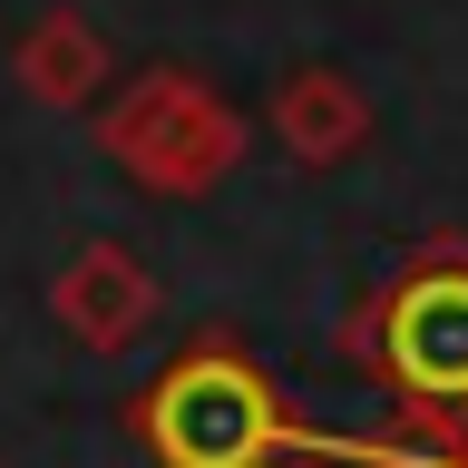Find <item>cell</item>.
Segmentation results:
<instances>
[{
    "instance_id": "1",
    "label": "cell",
    "mask_w": 468,
    "mask_h": 468,
    "mask_svg": "<svg viewBox=\"0 0 468 468\" xmlns=\"http://www.w3.org/2000/svg\"><path fill=\"white\" fill-rule=\"evenodd\" d=\"M342 351L380 380L390 430L342 439L351 468H468V234H420L390 283L361 292Z\"/></svg>"
},
{
    "instance_id": "2",
    "label": "cell",
    "mask_w": 468,
    "mask_h": 468,
    "mask_svg": "<svg viewBox=\"0 0 468 468\" xmlns=\"http://www.w3.org/2000/svg\"><path fill=\"white\" fill-rule=\"evenodd\" d=\"M127 430L156 468H292L332 449L292 420L283 380L234 332H196L176 361H156V380L127 400Z\"/></svg>"
},
{
    "instance_id": "3",
    "label": "cell",
    "mask_w": 468,
    "mask_h": 468,
    "mask_svg": "<svg viewBox=\"0 0 468 468\" xmlns=\"http://www.w3.org/2000/svg\"><path fill=\"white\" fill-rule=\"evenodd\" d=\"M98 156L156 205H205L244 166V117L196 69H146L98 98Z\"/></svg>"
},
{
    "instance_id": "4",
    "label": "cell",
    "mask_w": 468,
    "mask_h": 468,
    "mask_svg": "<svg viewBox=\"0 0 468 468\" xmlns=\"http://www.w3.org/2000/svg\"><path fill=\"white\" fill-rule=\"evenodd\" d=\"M49 322H58L79 351H127L146 322H156V273L137 263V244L88 234L79 254L49 273Z\"/></svg>"
},
{
    "instance_id": "5",
    "label": "cell",
    "mask_w": 468,
    "mask_h": 468,
    "mask_svg": "<svg viewBox=\"0 0 468 468\" xmlns=\"http://www.w3.org/2000/svg\"><path fill=\"white\" fill-rule=\"evenodd\" d=\"M273 146H283L303 176H332L351 166L361 146L380 137V108H371V88L351 79V69H322V58H303V69H283L273 79Z\"/></svg>"
},
{
    "instance_id": "6",
    "label": "cell",
    "mask_w": 468,
    "mask_h": 468,
    "mask_svg": "<svg viewBox=\"0 0 468 468\" xmlns=\"http://www.w3.org/2000/svg\"><path fill=\"white\" fill-rule=\"evenodd\" d=\"M10 79L39 98V108H98V88L117 79V49L88 10H39V20L10 39Z\"/></svg>"
},
{
    "instance_id": "7",
    "label": "cell",
    "mask_w": 468,
    "mask_h": 468,
    "mask_svg": "<svg viewBox=\"0 0 468 468\" xmlns=\"http://www.w3.org/2000/svg\"><path fill=\"white\" fill-rule=\"evenodd\" d=\"M322 468H332V459H322Z\"/></svg>"
}]
</instances>
